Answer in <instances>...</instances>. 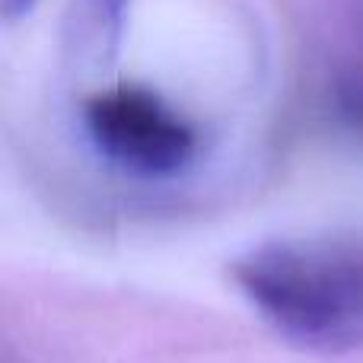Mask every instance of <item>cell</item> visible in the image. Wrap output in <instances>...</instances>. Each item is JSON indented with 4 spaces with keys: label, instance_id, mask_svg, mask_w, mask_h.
Here are the masks:
<instances>
[{
    "label": "cell",
    "instance_id": "6da1fadb",
    "mask_svg": "<svg viewBox=\"0 0 363 363\" xmlns=\"http://www.w3.org/2000/svg\"><path fill=\"white\" fill-rule=\"evenodd\" d=\"M233 281L264 322L313 354L363 347V245L271 239L233 262Z\"/></svg>",
    "mask_w": 363,
    "mask_h": 363
},
{
    "label": "cell",
    "instance_id": "7a4b0ae2",
    "mask_svg": "<svg viewBox=\"0 0 363 363\" xmlns=\"http://www.w3.org/2000/svg\"><path fill=\"white\" fill-rule=\"evenodd\" d=\"M83 128L102 160L128 176H179L198 153L194 125L160 93L115 83L83 102Z\"/></svg>",
    "mask_w": 363,
    "mask_h": 363
},
{
    "label": "cell",
    "instance_id": "3957f363",
    "mask_svg": "<svg viewBox=\"0 0 363 363\" xmlns=\"http://www.w3.org/2000/svg\"><path fill=\"white\" fill-rule=\"evenodd\" d=\"M89 19H93L99 42L106 48H115L125 32V16H128V0H86Z\"/></svg>",
    "mask_w": 363,
    "mask_h": 363
},
{
    "label": "cell",
    "instance_id": "277c9868",
    "mask_svg": "<svg viewBox=\"0 0 363 363\" xmlns=\"http://www.w3.org/2000/svg\"><path fill=\"white\" fill-rule=\"evenodd\" d=\"M35 0H0V13H4L6 23H16V19L29 16Z\"/></svg>",
    "mask_w": 363,
    "mask_h": 363
}]
</instances>
